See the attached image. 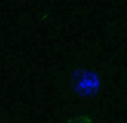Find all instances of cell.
Here are the masks:
<instances>
[{
  "label": "cell",
  "mask_w": 127,
  "mask_h": 123,
  "mask_svg": "<svg viewBox=\"0 0 127 123\" xmlns=\"http://www.w3.org/2000/svg\"><path fill=\"white\" fill-rule=\"evenodd\" d=\"M71 88L78 96L91 98L96 96L100 89L99 74L94 70L85 67H78L72 71Z\"/></svg>",
  "instance_id": "1"
},
{
  "label": "cell",
  "mask_w": 127,
  "mask_h": 123,
  "mask_svg": "<svg viewBox=\"0 0 127 123\" xmlns=\"http://www.w3.org/2000/svg\"><path fill=\"white\" fill-rule=\"evenodd\" d=\"M71 123H95L91 117L88 115H82L74 118Z\"/></svg>",
  "instance_id": "2"
}]
</instances>
